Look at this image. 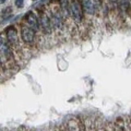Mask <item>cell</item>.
Returning <instances> with one entry per match:
<instances>
[{
  "label": "cell",
  "mask_w": 131,
  "mask_h": 131,
  "mask_svg": "<svg viewBox=\"0 0 131 131\" xmlns=\"http://www.w3.org/2000/svg\"><path fill=\"white\" fill-rule=\"evenodd\" d=\"M24 4V0H16L15 5L17 7H22Z\"/></svg>",
  "instance_id": "cell-11"
},
{
  "label": "cell",
  "mask_w": 131,
  "mask_h": 131,
  "mask_svg": "<svg viewBox=\"0 0 131 131\" xmlns=\"http://www.w3.org/2000/svg\"><path fill=\"white\" fill-rule=\"evenodd\" d=\"M5 2H6V0H0V3L1 4H3Z\"/></svg>",
  "instance_id": "cell-12"
},
{
  "label": "cell",
  "mask_w": 131,
  "mask_h": 131,
  "mask_svg": "<svg viewBox=\"0 0 131 131\" xmlns=\"http://www.w3.org/2000/svg\"><path fill=\"white\" fill-rule=\"evenodd\" d=\"M82 4H83V7L84 11L87 12L88 14L92 15L94 13V7L93 4L90 0H82Z\"/></svg>",
  "instance_id": "cell-8"
},
{
  "label": "cell",
  "mask_w": 131,
  "mask_h": 131,
  "mask_svg": "<svg viewBox=\"0 0 131 131\" xmlns=\"http://www.w3.org/2000/svg\"><path fill=\"white\" fill-rule=\"evenodd\" d=\"M119 5H120V8L123 12H126L129 7V0H120L119 2Z\"/></svg>",
  "instance_id": "cell-10"
},
{
  "label": "cell",
  "mask_w": 131,
  "mask_h": 131,
  "mask_svg": "<svg viewBox=\"0 0 131 131\" xmlns=\"http://www.w3.org/2000/svg\"><path fill=\"white\" fill-rule=\"evenodd\" d=\"M110 1H111V2H112V3H116V2L117 1V0H110Z\"/></svg>",
  "instance_id": "cell-13"
},
{
  "label": "cell",
  "mask_w": 131,
  "mask_h": 131,
  "mask_svg": "<svg viewBox=\"0 0 131 131\" xmlns=\"http://www.w3.org/2000/svg\"><path fill=\"white\" fill-rule=\"evenodd\" d=\"M7 41L9 42L11 44H16L18 42V35L17 33H16V30L14 28L10 27L7 29Z\"/></svg>",
  "instance_id": "cell-5"
},
{
  "label": "cell",
  "mask_w": 131,
  "mask_h": 131,
  "mask_svg": "<svg viewBox=\"0 0 131 131\" xmlns=\"http://www.w3.org/2000/svg\"><path fill=\"white\" fill-rule=\"evenodd\" d=\"M33 1H37V0H33Z\"/></svg>",
  "instance_id": "cell-14"
},
{
  "label": "cell",
  "mask_w": 131,
  "mask_h": 131,
  "mask_svg": "<svg viewBox=\"0 0 131 131\" xmlns=\"http://www.w3.org/2000/svg\"><path fill=\"white\" fill-rule=\"evenodd\" d=\"M60 4H61L62 12L66 16H69L71 14V7H69L68 2L67 0H61Z\"/></svg>",
  "instance_id": "cell-9"
},
{
  "label": "cell",
  "mask_w": 131,
  "mask_h": 131,
  "mask_svg": "<svg viewBox=\"0 0 131 131\" xmlns=\"http://www.w3.org/2000/svg\"><path fill=\"white\" fill-rule=\"evenodd\" d=\"M21 39L26 43H31L35 38V30L29 26H22L20 30Z\"/></svg>",
  "instance_id": "cell-1"
},
{
  "label": "cell",
  "mask_w": 131,
  "mask_h": 131,
  "mask_svg": "<svg viewBox=\"0 0 131 131\" xmlns=\"http://www.w3.org/2000/svg\"><path fill=\"white\" fill-rule=\"evenodd\" d=\"M71 15L76 22H80L82 20V12L80 4L77 2H74L71 5Z\"/></svg>",
  "instance_id": "cell-2"
},
{
  "label": "cell",
  "mask_w": 131,
  "mask_h": 131,
  "mask_svg": "<svg viewBox=\"0 0 131 131\" xmlns=\"http://www.w3.org/2000/svg\"><path fill=\"white\" fill-rule=\"evenodd\" d=\"M27 22L31 26V28L34 29L35 30H38L39 27V22L37 16L33 13V12H29L26 16Z\"/></svg>",
  "instance_id": "cell-4"
},
{
  "label": "cell",
  "mask_w": 131,
  "mask_h": 131,
  "mask_svg": "<svg viewBox=\"0 0 131 131\" xmlns=\"http://www.w3.org/2000/svg\"><path fill=\"white\" fill-rule=\"evenodd\" d=\"M52 22L53 25L58 29H61L63 26V22H62V16H61V12H56V13L53 15L52 17Z\"/></svg>",
  "instance_id": "cell-7"
},
{
  "label": "cell",
  "mask_w": 131,
  "mask_h": 131,
  "mask_svg": "<svg viewBox=\"0 0 131 131\" xmlns=\"http://www.w3.org/2000/svg\"><path fill=\"white\" fill-rule=\"evenodd\" d=\"M0 50H1V56H2V61L4 59H9L12 57V52L7 43H4L3 39H1V45H0Z\"/></svg>",
  "instance_id": "cell-3"
},
{
  "label": "cell",
  "mask_w": 131,
  "mask_h": 131,
  "mask_svg": "<svg viewBox=\"0 0 131 131\" xmlns=\"http://www.w3.org/2000/svg\"><path fill=\"white\" fill-rule=\"evenodd\" d=\"M39 22L41 25V27H42V29L43 30L44 32H47V33L51 32V30H52L51 21L46 15H43L42 16H41Z\"/></svg>",
  "instance_id": "cell-6"
}]
</instances>
